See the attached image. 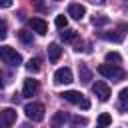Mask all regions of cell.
<instances>
[{
    "instance_id": "26",
    "label": "cell",
    "mask_w": 128,
    "mask_h": 128,
    "mask_svg": "<svg viewBox=\"0 0 128 128\" xmlns=\"http://www.w3.org/2000/svg\"><path fill=\"white\" fill-rule=\"evenodd\" d=\"M4 86V80H2V74H0V88Z\"/></svg>"
},
{
    "instance_id": "15",
    "label": "cell",
    "mask_w": 128,
    "mask_h": 128,
    "mask_svg": "<svg viewBox=\"0 0 128 128\" xmlns=\"http://www.w3.org/2000/svg\"><path fill=\"white\" fill-rule=\"evenodd\" d=\"M64 122H68V114H66V112H56L54 118H52V124H54V126H60V124H64Z\"/></svg>"
},
{
    "instance_id": "11",
    "label": "cell",
    "mask_w": 128,
    "mask_h": 128,
    "mask_svg": "<svg viewBox=\"0 0 128 128\" xmlns=\"http://www.w3.org/2000/svg\"><path fill=\"white\" fill-rule=\"evenodd\" d=\"M60 56H62V48H60L56 42H52V44L48 46V58H50V62H58Z\"/></svg>"
},
{
    "instance_id": "1",
    "label": "cell",
    "mask_w": 128,
    "mask_h": 128,
    "mask_svg": "<svg viewBox=\"0 0 128 128\" xmlns=\"http://www.w3.org/2000/svg\"><path fill=\"white\" fill-rule=\"evenodd\" d=\"M98 74L104 76V78H108V80H112V82H120V80H124V76H126V72H124L118 64H110V62L100 64V66H98Z\"/></svg>"
},
{
    "instance_id": "18",
    "label": "cell",
    "mask_w": 128,
    "mask_h": 128,
    "mask_svg": "<svg viewBox=\"0 0 128 128\" xmlns=\"http://www.w3.org/2000/svg\"><path fill=\"white\" fill-rule=\"evenodd\" d=\"M106 62H114V64H120L122 62V56L118 52H108L106 54Z\"/></svg>"
},
{
    "instance_id": "8",
    "label": "cell",
    "mask_w": 128,
    "mask_h": 128,
    "mask_svg": "<svg viewBox=\"0 0 128 128\" xmlns=\"http://www.w3.org/2000/svg\"><path fill=\"white\" fill-rule=\"evenodd\" d=\"M38 92V80H32V78H28V80H24V88H22V96H26V98H32L34 94Z\"/></svg>"
},
{
    "instance_id": "17",
    "label": "cell",
    "mask_w": 128,
    "mask_h": 128,
    "mask_svg": "<svg viewBox=\"0 0 128 128\" xmlns=\"http://www.w3.org/2000/svg\"><path fill=\"white\" fill-rule=\"evenodd\" d=\"M18 38L24 44H32V32H28V30H18Z\"/></svg>"
},
{
    "instance_id": "12",
    "label": "cell",
    "mask_w": 128,
    "mask_h": 128,
    "mask_svg": "<svg viewBox=\"0 0 128 128\" xmlns=\"http://www.w3.org/2000/svg\"><path fill=\"white\" fill-rule=\"evenodd\" d=\"M118 110L128 112V88H122L118 94Z\"/></svg>"
},
{
    "instance_id": "5",
    "label": "cell",
    "mask_w": 128,
    "mask_h": 128,
    "mask_svg": "<svg viewBox=\"0 0 128 128\" xmlns=\"http://www.w3.org/2000/svg\"><path fill=\"white\" fill-rule=\"evenodd\" d=\"M16 122V110L14 108H4L0 110V126L2 128H8Z\"/></svg>"
},
{
    "instance_id": "16",
    "label": "cell",
    "mask_w": 128,
    "mask_h": 128,
    "mask_svg": "<svg viewBox=\"0 0 128 128\" xmlns=\"http://www.w3.org/2000/svg\"><path fill=\"white\" fill-rule=\"evenodd\" d=\"M60 36H62L64 42H74L76 40V30H66L64 28V32H60Z\"/></svg>"
},
{
    "instance_id": "4",
    "label": "cell",
    "mask_w": 128,
    "mask_h": 128,
    "mask_svg": "<svg viewBox=\"0 0 128 128\" xmlns=\"http://www.w3.org/2000/svg\"><path fill=\"white\" fill-rule=\"evenodd\" d=\"M24 112H26V116L32 120V122H40L42 118H44V104H40V102H30V104H26L24 106Z\"/></svg>"
},
{
    "instance_id": "22",
    "label": "cell",
    "mask_w": 128,
    "mask_h": 128,
    "mask_svg": "<svg viewBox=\"0 0 128 128\" xmlns=\"http://www.w3.org/2000/svg\"><path fill=\"white\" fill-rule=\"evenodd\" d=\"M6 36H8V24H6V20L0 18V40H4Z\"/></svg>"
},
{
    "instance_id": "9",
    "label": "cell",
    "mask_w": 128,
    "mask_h": 128,
    "mask_svg": "<svg viewBox=\"0 0 128 128\" xmlns=\"http://www.w3.org/2000/svg\"><path fill=\"white\" fill-rule=\"evenodd\" d=\"M68 14H70L72 18H76V20H82L84 14H86V8H84L82 4H78V2H72V4L68 6Z\"/></svg>"
},
{
    "instance_id": "3",
    "label": "cell",
    "mask_w": 128,
    "mask_h": 128,
    "mask_svg": "<svg viewBox=\"0 0 128 128\" xmlns=\"http://www.w3.org/2000/svg\"><path fill=\"white\" fill-rule=\"evenodd\" d=\"M0 60L8 66H20L22 64V56L10 46H0Z\"/></svg>"
},
{
    "instance_id": "27",
    "label": "cell",
    "mask_w": 128,
    "mask_h": 128,
    "mask_svg": "<svg viewBox=\"0 0 128 128\" xmlns=\"http://www.w3.org/2000/svg\"><path fill=\"white\" fill-rule=\"evenodd\" d=\"M56 2H60V0H56Z\"/></svg>"
},
{
    "instance_id": "21",
    "label": "cell",
    "mask_w": 128,
    "mask_h": 128,
    "mask_svg": "<svg viewBox=\"0 0 128 128\" xmlns=\"http://www.w3.org/2000/svg\"><path fill=\"white\" fill-rule=\"evenodd\" d=\"M108 22H110V20H108L106 16H94V18H92V24H94V26H104V24H108Z\"/></svg>"
},
{
    "instance_id": "10",
    "label": "cell",
    "mask_w": 128,
    "mask_h": 128,
    "mask_svg": "<svg viewBox=\"0 0 128 128\" xmlns=\"http://www.w3.org/2000/svg\"><path fill=\"white\" fill-rule=\"evenodd\" d=\"M30 28H32L36 34H40V36H44V34L48 32V24H46L42 18H32V20H30Z\"/></svg>"
},
{
    "instance_id": "14",
    "label": "cell",
    "mask_w": 128,
    "mask_h": 128,
    "mask_svg": "<svg viewBox=\"0 0 128 128\" xmlns=\"http://www.w3.org/2000/svg\"><path fill=\"white\" fill-rule=\"evenodd\" d=\"M26 70L32 72V74H36V72L40 70V58H30L28 64H26Z\"/></svg>"
},
{
    "instance_id": "23",
    "label": "cell",
    "mask_w": 128,
    "mask_h": 128,
    "mask_svg": "<svg viewBox=\"0 0 128 128\" xmlns=\"http://www.w3.org/2000/svg\"><path fill=\"white\" fill-rule=\"evenodd\" d=\"M70 122H72L74 126H80V124L84 126V124H88V120H86L84 116H72V118H70Z\"/></svg>"
},
{
    "instance_id": "28",
    "label": "cell",
    "mask_w": 128,
    "mask_h": 128,
    "mask_svg": "<svg viewBox=\"0 0 128 128\" xmlns=\"http://www.w3.org/2000/svg\"><path fill=\"white\" fill-rule=\"evenodd\" d=\"M126 2H128V0H126Z\"/></svg>"
},
{
    "instance_id": "19",
    "label": "cell",
    "mask_w": 128,
    "mask_h": 128,
    "mask_svg": "<svg viewBox=\"0 0 128 128\" xmlns=\"http://www.w3.org/2000/svg\"><path fill=\"white\" fill-rule=\"evenodd\" d=\"M98 124H100V126L112 124V116H110V114H100V116H98Z\"/></svg>"
},
{
    "instance_id": "13",
    "label": "cell",
    "mask_w": 128,
    "mask_h": 128,
    "mask_svg": "<svg viewBox=\"0 0 128 128\" xmlns=\"http://www.w3.org/2000/svg\"><path fill=\"white\" fill-rule=\"evenodd\" d=\"M78 76H80V82H84V84H88V82L92 80V72L88 70L86 64H80V66H78Z\"/></svg>"
},
{
    "instance_id": "7",
    "label": "cell",
    "mask_w": 128,
    "mask_h": 128,
    "mask_svg": "<svg viewBox=\"0 0 128 128\" xmlns=\"http://www.w3.org/2000/svg\"><path fill=\"white\" fill-rule=\"evenodd\" d=\"M72 82V70L70 68H58L54 72V84H70Z\"/></svg>"
},
{
    "instance_id": "20",
    "label": "cell",
    "mask_w": 128,
    "mask_h": 128,
    "mask_svg": "<svg viewBox=\"0 0 128 128\" xmlns=\"http://www.w3.org/2000/svg\"><path fill=\"white\" fill-rule=\"evenodd\" d=\"M66 24H68V18H66L64 14H60V16H56V26H58L60 30H64V28H66Z\"/></svg>"
},
{
    "instance_id": "2",
    "label": "cell",
    "mask_w": 128,
    "mask_h": 128,
    "mask_svg": "<svg viewBox=\"0 0 128 128\" xmlns=\"http://www.w3.org/2000/svg\"><path fill=\"white\" fill-rule=\"evenodd\" d=\"M60 96H62L66 102L80 106L82 110H88V108H90V100H88V98H84V94H80V92H76V90H66V92H62Z\"/></svg>"
},
{
    "instance_id": "6",
    "label": "cell",
    "mask_w": 128,
    "mask_h": 128,
    "mask_svg": "<svg viewBox=\"0 0 128 128\" xmlns=\"http://www.w3.org/2000/svg\"><path fill=\"white\" fill-rule=\"evenodd\" d=\"M92 92L98 96L100 102H106V100L110 98V86H108L106 82H96V84L92 86Z\"/></svg>"
},
{
    "instance_id": "24",
    "label": "cell",
    "mask_w": 128,
    "mask_h": 128,
    "mask_svg": "<svg viewBox=\"0 0 128 128\" xmlns=\"http://www.w3.org/2000/svg\"><path fill=\"white\" fill-rule=\"evenodd\" d=\"M102 38H106V40H114V42H122V36H120V34H102Z\"/></svg>"
},
{
    "instance_id": "25",
    "label": "cell",
    "mask_w": 128,
    "mask_h": 128,
    "mask_svg": "<svg viewBox=\"0 0 128 128\" xmlns=\"http://www.w3.org/2000/svg\"><path fill=\"white\" fill-rule=\"evenodd\" d=\"M12 6V0H0V8H10Z\"/></svg>"
}]
</instances>
